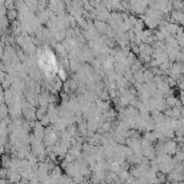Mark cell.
I'll use <instances>...</instances> for the list:
<instances>
[{
    "label": "cell",
    "mask_w": 184,
    "mask_h": 184,
    "mask_svg": "<svg viewBox=\"0 0 184 184\" xmlns=\"http://www.w3.org/2000/svg\"><path fill=\"white\" fill-rule=\"evenodd\" d=\"M165 149H166V153L169 155H174L178 151V145L175 141H167L165 142Z\"/></svg>",
    "instance_id": "1"
},
{
    "label": "cell",
    "mask_w": 184,
    "mask_h": 184,
    "mask_svg": "<svg viewBox=\"0 0 184 184\" xmlns=\"http://www.w3.org/2000/svg\"><path fill=\"white\" fill-rule=\"evenodd\" d=\"M95 28L99 34H106L107 31V25L102 21H95Z\"/></svg>",
    "instance_id": "2"
},
{
    "label": "cell",
    "mask_w": 184,
    "mask_h": 184,
    "mask_svg": "<svg viewBox=\"0 0 184 184\" xmlns=\"http://www.w3.org/2000/svg\"><path fill=\"white\" fill-rule=\"evenodd\" d=\"M153 77H154V73L152 72L151 70H145L144 72H143V81H144V83L152 82Z\"/></svg>",
    "instance_id": "3"
},
{
    "label": "cell",
    "mask_w": 184,
    "mask_h": 184,
    "mask_svg": "<svg viewBox=\"0 0 184 184\" xmlns=\"http://www.w3.org/2000/svg\"><path fill=\"white\" fill-rule=\"evenodd\" d=\"M134 79L136 80V82L138 83H143V70L142 69H139L134 72Z\"/></svg>",
    "instance_id": "4"
},
{
    "label": "cell",
    "mask_w": 184,
    "mask_h": 184,
    "mask_svg": "<svg viewBox=\"0 0 184 184\" xmlns=\"http://www.w3.org/2000/svg\"><path fill=\"white\" fill-rule=\"evenodd\" d=\"M55 50H56V52H57V54L59 55V56H62V57H67V56H66V54H67L68 52L66 51V48H65V46L63 45V43L56 44Z\"/></svg>",
    "instance_id": "5"
},
{
    "label": "cell",
    "mask_w": 184,
    "mask_h": 184,
    "mask_svg": "<svg viewBox=\"0 0 184 184\" xmlns=\"http://www.w3.org/2000/svg\"><path fill=\"white\" fill-rule=\"evenodd\" d=\"M7 16H8V19H9L10 21H15V19L19 17V12L14 9H11L9 12H8Z\"/></svg>",
    "instance_id": "6"
},
{
    "label": "cell",
    "mask_w": 184,
    "mask_h": 184,
    "mask_svg": "<svg viewBox=\"0 0 184 184\" xmlns=\"http://www.w3.org/2000/svg\"><path fill=\"white\" fill-rule=\"evenodd\" d=\"M100 99H102V100H105V101H108L111 97H110V94H109V92L108 91H102V93L100 94Z\"/></svg>",
    "instance_id": "7"
},
{
    "label": "cell",
    "mask_w": 184,
    "mask_h": 184,
    "mask_svg": "<svg viewBox=\"0 0 184 184\" xmlns=\"http://www.w3.org/2000/svg\"><path fill=\"white\" fill-rule=\"evenodd\" d=\"M58 77H60L63 81H66V79H67V73H66V71H65L64 68H60V69L58 70Z\"/></svg>",
    "instance_id": "8"
},
{
    "label": "cell",
    "mask_w": 184,
    "mask_h": 184,
    "mask_svg": "<svg viewBox=\"0 0 184 184\" xmlns=\"http://www.w3.org/2000/svg\"><path fill=\"white\" fill-rule=\"evenodd\" d=\"M41 123L43 124V126H48L50 124H51V120H50V116H48V114L46 113L45 115L42 117V120H41Z\"/></svg>",
    "instance_id": "9"
},
{
    "label": "cell",
    "mask_w": 184,
    "mask_h": 184,
    "mask_svg": "<svg viewBox=\"0 0 184 184\" xmlns=\"http://www.w3.org/2000/svg\"><path fill=\"white\" fill-rule=\"evenodd\" d=\"M8 172H9V168L3 167L0 170V178H8Z\"/></svg>",
    "instance_id": "10"
},
{
    "label": "cell",
    "mask_w": 184,
    "mask_h": 184,
    "mask_svg": "<svg viewBox=\"0 0 184 184\" xmlns=\"http://www.w3.org/2000/svg\"><path fill=\"white\" fill-rule=\"evenodd\" d=\"M183 5H184V1H183Z\"/></svg>",
    "instance_id": "11"
},
{
    "label": "cell",
    "mask_w": 184,
    "mask_h": 184,
    "mask_svg": "<svg viewBox=\"0 0 184 184\" xmlns=\"http://www.w3.org/2000/svg\"><path fill=\"white\" fill-rule=\"evenodd\" d=\"M181 1H184V0H181Z\"/></svg>",
    "instance_id": "12"
}]
</instances>
